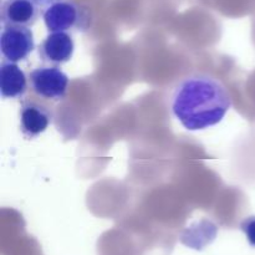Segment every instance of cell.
I'll return each instance as SVG.
<instances>
[{
  "mask_svg": "<svg viewBox=\"0 0 255 255\" xmlns=\"http://www.w3.org/2000/svg\"><path fill=\"white\" fill-rule=\"evenodd\" d=\"M34 49V35L30 27L2 26L0 35V50L4 60L16 64L27 59Z\"/></svg>",
  "mask_w": 255,
  "mask_h": 255,
  "instance_id": "5b68a950",
  "label": "cell"
},
{
  "mask_svg": "<svg viewBox=\"0 0 255 255\" xmlns=\"http://www.w3.org/2000/svg\"><path fill=\"white\" fill-rule=\"evenodd\" d=\"M232 107V97L222 81L207 74L187 76L172 95V112L189 131L219 124Z\"/></svg>",
  "mask_w": 255,
  "mask_h": 255,
  "instance_id": "6da1fadb",
  "label": "cell"
},
{
  "mask_svg": "<svg viewBox=\"0 0 255 255\" xmlns=\"http://www.w3.org/2000/svg\"><path fill=\"white\" fill-rule=\"evenodd\" d=\"M29 86L32 94L46 101H61L69 87V76L59 66H40L29 74Z\"/></svg>",
  "mask_w": 255,
  "mask_h": 255,
  "instance_id": "3957f363",
  "label": "cell"
},
{
  "mask_svg": "<svg viewBox=\"0 0 255 255\" xmlns=\"http://www.w3.org/2000/svg\"><path fill=\"white\" fill-rule=\"evenodd\" d=\"M54 112L46 100L27 97L20 107V129L25 138L32 139L41 134L51 125Z\"/></svg>",
  "mask_w": 255,
  "mask_h": 255,
  "instance_id": "277c9868",
  "label": "cell"
},
{
  "mask_svg": "<svg viewBox=\"0 0 255 255\" xmlns=\"http://www.w3.org/2000/svg\"><path fill=\"white\" fill-rule=\"evenodd\" d=\"M75 44L72 36L67 32H50L40 44L37 52L42 62L60 66L71 60Z\"/></svg>",
  "mask_w": 255,
  "mask_h": 255,
  "instance_id": "8992f818",
  "label": "cell"
},
{
  "mask_svg": "<svg viewBox=\"0 0 255 255\" xmlns=\"http://www.w3.org/2000/svg\"><path fill=\"white\" fill-rule=\"evenodd\" d=\"M40 16V6L30 0H6L1 6L2 26L30 27Z\"/></svg>",
  "mask_w": 255,
  "mask_h": 255,
  "instance_id": "52a82bcc",
  "label": "cell"
},
{
  "mask_svg": "<svg viewBox=\"0 0 255 255\" xmlns=\"http://www.w3.org/2000/svg\"><path fill=\"white\" fill-rule=\"evenodd\" d=\"M241 229L246 234L247 241L252 247H255V216H251L241 223Z\"/></svg>",
  "mask_w": 255,
  "mask_h": 255,
  "instance_id": "9c48e42d",
  "label": "cell"
},
{
  "mask_svg": "<svg viewBox=\"0 0 255 255\" xmlns=\"http://www.w3.org/2000/svg\"><path fill=\"white\" fill-rule=\"evenodd\" d=\"M29 79L15 62L2 60L0 65V92L2 99H21L27 91Z\"/></svg>",
  "mask_w": 255,
  "mask_h": 255,
  "instance_id": "ba28073f",
  "label": "cell"
},
{
  "mask_svg": "<svg viewBox=\"0 0 255 255\" xmlns=\"http://www.w3.org/2000/svg\"><path fill=\"white\" fill-rule=\"evenodd\" d=\"M44 22L50 32H85L91 26V14L72 1H59L44 11Z\"/></svg>",
  "mask_w": 255,
  "mask_h": 255,
  "instance_id": "7a4b0ae2",
  "label": "cell"
},
{
  "mask_svg": "<svg viewBox=\"0 0 255 255\" xmlns=\"http://www.w3.org/2000/svg\"><path fill=\"white\" fill-rule=\"evenodd\" d=\"M30 1H32L34 4H36L37 6L40 7H49L50 5L55 4V2L64 1V0H30Z\"/></svg>",
  "mask_w": 255,
  "mask_h": 255,
  "instance_id": "30bf717a",
  "label": "cell"
}]
</instances>
